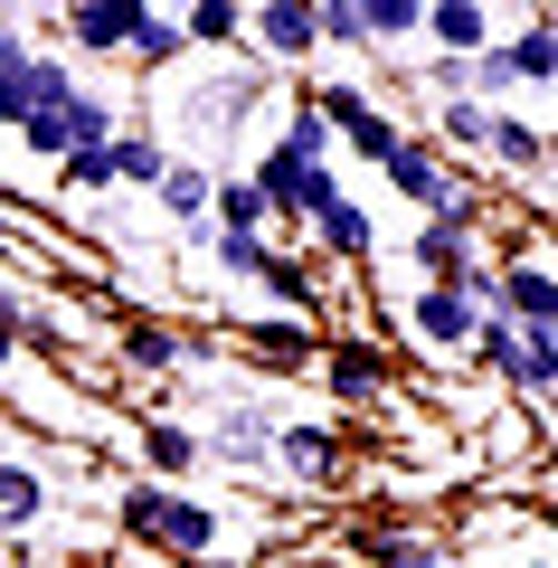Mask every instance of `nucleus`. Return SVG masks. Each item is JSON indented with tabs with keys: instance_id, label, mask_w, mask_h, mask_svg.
<instances>
[{
	"instance_id": "nucleus-1",
	"label": "nucleus",
	"mask_w": 558,
	"mask_h": 568,
	"mask_svg": "<svg viewBox=\"0 0 558 568\" xmlns=\"http://www.w3.org/2000/svg\"><path fill=\"white\" fill-rule=\"evenodd\" d=\"M114 521H123V540L161 549V559H219L227 549L219 503H200L190 484H161V474H133V484L114 493Z\"/></svg>"
},
{
	"instance_id": "nucleus-2",
	"label": "nucleus",
	"mask_w": 558,
	"mask_h": 568,
	"mask_svg": "<svg viewBox=\"0 0 558 568\" xmlns=\"http://www.w3.org/2000/svg\"><path fill=\"white\" fill-rule=\"evenodd\" d=\"M474 332H483V304L464 294V284H417V294H407V342H417V351L464 361V351H474Z\"/></svg>"
},
{
	"instance_id": "nucleus-3",
	"label": "nucleus",
	"mask_w": 558,
	"mask_h": 568,
	"mask_svg": "<svg viewBox=\"0 0 558 568\" xmlns=\"http://www.w3.org/2000/svg\"><path fill=\"white\" fill-rule=\"evenodd\" d=\"M303 104H313V114H332V123H341V142H351L369 171L398 162V142H407V133H398V114H388V104H369L359 85H303Z\"/></svg>"
},
{
	"instance_id": "nucleus-4",
	"label": "nucleus",
	"mask_w": 558,
	"mask_h": 568,
	"mask_svg": "<svg viewBox=\"0 0 558 568\" xmlns=\"http://www.w3.org/2000/svg\"><path fill=\"white\" fill-rule=\"evenodd\" d=\"M256 95H265V67H227V77H209V85H190V95H180V133H190V142L237 133V123L256 114Z\"/></svg>"
},
{
	"instance_id": "nucleus-5",
	"label": "nucleus",
	"mask_w": 558,
	"mask_h": 568,
	"mask_svg": "<svg viewBox=\"0 0 558 568\" xmlns=\"http://www.w3.org/2000/svg\"><path fill=\"white\" fill-rule=\"evenodd\" d=\"M246 39L265 48V67L322 58V0H256V10H246Z\"/></svg>"
},
{
	"instance_id": "nucleus-6",
	"label": "nucleus",
	"mask_w": 558,
	"mask_h": 568,
	"mask_svg": "<svg viewBox=\"0 0 558 568\" xmlns=\"http://www.w3.org/2000/svg\"><path fill=\"white\" fill-rule=\"evenodd\" d=\"M275 426H284V417H265L256 398H227L219 417L200 426V436H209V455H219V465H237V474H265V465H275Z\"/></svg>"
},
{
	"instance_id": "nucleus-7",
	"label": "nucleus",
	"mask_w": 558,
	"mask_h": 568,
	"mask_svg": "<svg viewBox=\"0 0 558 568\" xmlns=\"http://www.w3.org/2000/svg\"><path fill=\"white\" fill-rule=\"evenodd\" d=\"M275 474H294L303 493L341 484V426L332 417H284L275 426Z\"/></svg>"
},
{
	"instance_id": "nucleus-8",
	"label": "nucleus",
	"mask_w": 558,
	"mask_h": 568,
	"mask_svg": "<svg viewBox=\"0 0 558 568\" xmlns=\"http://www.w3.org/2000/svg\"><path fill=\"white\" fill-rule=\"evenodd\" d=\"M58 20H67V39H77L85 58H123L133 29L152 20V0H58Z\"/></svg>"
},
{
	"instance_id": "nucleus-9",
	"label": "nucleus",
	"mask_w": 558,
	"mask_h": 568,
	"mask_svg": "<svg viewBox=\"0 0 558 568\" xmlns=\"http://www.w3.org/2000/svg\"><path fill=\"white\" fill-rule=\"evenodd\" d=\"M379 181L398 190L407 209H426V219H436V209H455V200H464V181H455V171L436 162V142H417V133L398 142V162H379Z\"/></svg>"
},
{
	"instance_id": "nucleus-10",
	"label": "nucleus",
	"mask_w": 558,
	"mask_h": 568,
	"mask_svg": "<svg viewBox=\"0 0 558 568\" xmlns=\"http://www.w3.org/2000/svg\"><path fill=\"white\" fill-rule=\"evenodd\" d=\"M322 388H332L341 407H379L388 398V361L369 342H332V351H322Z\"/></svg>"
},
{
	"instance_id": "nucleus-11",
	"label": "nucleus",
	"mask_w": 558,
	"mask_h": 568,
	"mask_svg": "<svg viewBox=\"0 0 558 568\" xmlns=\"http://www.w3.org/2000/svg\"><path fill=\"white\" fill-rule=\"evenodd\" d=\"M219 181H227V171L171 162V171H161V190H152V200H161V219H171V227H190V237H200V227L219 219Z\"/></svg>"
},
{
	"instance_id": "nucleus-12",
	"label": "nucleus",
	"mask_w": 558,
	"mask_h": 568,
	"mask_svg": "<svg viewBox=\"0 0 558 568\" xmlns=\"http://www.w3.org/2000/svg\"><path fill=\"white\" fill-rule=\"evenodd\" d=\"M39 521H48V465L0 455V540H29Z\"/></svg>"
},
{
	"instance_id": "nucleus-13",
	"label": "nucleus",
	"mask_w": 558,
	"mask_h": 568,
	"mask_svg": "<svg viewBox=\"0 0 558 568\" xmlns=\"http://www.w3.org/2000/svg\"><path fill=\"white\" fill-rule=\"evenodd\" d=\"M313 246H322L332 265H369V246H379V219H369V209L341 190L332 209H313Z\"/></svg>"
},
{
	"instance_id": "nucleus-14",
	"label": "nucleus",
	"mask_w": 558,
	"mask_h": 568,
	"mask_svg": "<svg viewBox=\"0 0 558 568\" xmlns=\"http://www.w3.org/2000/svg\"><path fill=\"white\" fill-rule=\"evenodd\" d=\"M493 162H501V171H511V181H539V171H549V162H558V142H549V133H539V123H530V114H511V104H501V114H493Z\"/></svg>"
},
{
	"instance_id": "nucleus-15",
	"label": "nucleus",
	"mask_w": 558,
	"mask_h": 568,
	"mask_svg": "<svg viewBox=\"0 0 558 568\" xmlns=\"http://www.w3.org/2000/svg\"><path fill=\"white\" fill-rule=\"evenodd\" d=\"M209 455L200 426H180V417H142V474H161V484H180V474Z\"/></svg>"
},
{
	"instance_id": "nucleus-16",
	"label": "nucleus",
	"mask_w": 558,
	"mask_h": 568,
	"mask_svg": "<svg viewBox=\"0 0 558 568\" xmlns=\"http://www.w3.org/2000/svg\"><path fill=\"white\" fill-rule=\"evenodd\" d=\"M501 313L511 323H558V265H501Z\"/></svg>"
},
{
	"instance_id": "nucleus-17",
	"label": "nucleus",
	"mask_w": 558,
	"mask_h": 568,
	"mask_svg": "<svg viewBox=\"0 0 558 568\" xmlns=\"http://www.w3.org/2000/svg\"><path fill=\"white\" fill-rule=\"evenodd\" d=\"M426 39H436L445 58H474V48H493V20H483V0H436V10H426Z\"/></svg>"
},
{
	"instance_id": "nucleus-18",
	"label": "nucleus",
	"mask_w": 558,
	"mask_h": 568,
	"mask_svg": "<svg viewBox=\"0 0 558 568\" xmlns=\"http://www.w3.org/2000/svg\"><path fill=\"white\" fill-rule=\"evenodd\" d=\"M322 58H379L369 0H322Z\"/></svg>"
},
{
	"instance_id": "nucleus-19",
	"label": "nucleus",
	"mask_w": 558,
	"mask_h": 568,
	"mask_svg": "<svg viewBox=\"0 0 558 568\" xmlns=\"http://www.w3.org/2000/svg\"><path fill=\"white\" fill-rule=\"evenodd\" d=\"M29 67H39V48H29L20 29H0V133L29 123Z\"/></svg>"
},
{
	"instance_id": "nucleus-20",
	"label": "nucleus",
	"mask_w": 558,
	"mask_h": 568,
	"mask_svg": "<svg viewBox=\"0 0 558 568\" xmlns=\"http://www.w3.org/2000/svg\"><path fill=\"white\" fill-rule=\"evenodd\" d=\"M436 142L445 152H493V104L483 95H445L436 104Z\"/></svg>"
},
{
	"instance_id": "nucleus-21",
	"label": "nucleus",
	"mask_w": 558,
	"mask_h": 568,
	"mask_svg": "<svg viewBox=\"0 0 558 568\" xmlns=\"http://www.w3.org/2000/svg\"><path fill=\"white\" fill-rule=\"evenodd\" d=\"M114 171H123V190H161L171 152H161V133H152V123H123V133H114Z\"/></svg>"
},
{
	"instance_id": "nucleus-22",
	"label": "nucleus",
	"mask_w": 558,
	"mask_h": 568,
	"mask_svg": "<svg viewBox=\"0 0 558 568\" xmlns=\"http://www.w3.org/2000/svg\"><path fill=\"white\" fill-rule=\"evenodd\" d=\"M190 351H200V342L171 332V323H133V332H123V361H133V369H190Z\"/></svg>"
},
{
	"instance_id": "nucleus-23",
	"label": "nucleus",
	"mask_w": 558,
	"mask_h": 568,
	"mask_svg": "<svg viewBox=\"0 0 558 568\" xmlns=\"http://www.w3.org/2000/svg\"><path fill=\"white\" fill-rule=\"evenodd\" d=\"M180 29H190V48H237L246 39V0H190Z\"/></svg>"
},
{
	"instance_id": "nucleus-24",
	"label": "nucleus",
	"mask_w": 558,
	"mask_h": 568,
	"mask_svg": "<svg viewBox=\"0 0 558 568\" xmlns=\"http://www.w3.org/2000/svg\"><path fill=\"white\" fill-rule=\"evenodd\" d=\"M209 256H219V275H237V284H265L275 246H265V237H237V227H219V219H209Z\"/></svg>"
},
{
	"instance_id": "nucleus-25",
	"label": "nucleus",
	"mask_w": 558,
	"mask_h": 568,
	"mask_svg": "<svg viewBox=\"0 0 558 568\" xmlns=\"http://www.w3.org/2000/svg\"><path fill=\"white\" fill-rule=\"evenodd\" d=\"M511 67H520V85H558V29L549 20H530V29H511Z\"/></svg>"
},
{
	"instance_id": "nucleus-26",
	"label": "nucleus",
	"mask_w": 558,
	"mask_h": 568,
	"mask_svg": "<svg viewBox=\"0 0 558 568\" xmlns=\"http://www.w3.org/2000/svg\"><path fill=\"white\" fill-rule=\"evenodd\" d=\"M58 190H67V200H104V190H123L114 142H104V152H67V162H58Z\"/></svg>"
},
{
	"instance_id": "nucleus-27",
	"label": "nucleus",
	"mask_w": 558,
	"mask_h": 568,
	"mask_svg": "<svg viewBox=\"0 0 558 568\" xmlns=\"http://www.w3.org/2000/svg\"><path fill=\"white\" fill-rule=\"evenodd\" d=\"M123 58H133V67H152V77H161V67H180V58H190V29H180V20H161V10H152V20L133 29V48H123Z\"/></svg>"
},
{
	"instance_id": "nucleus-28",
	"label": "nucleus",
	"mask_w": 558,
	"mask_h": 568,
	"mask_svg": "<svg viewBox=\"0 0 558 568\" xmlns=\"http://www.w3.org/2000/svg\"><path fill=\"white\" fill-rule=\"evenodd\" d=\"M464 95H483L493 114L520 95V67H511V48H501V39H493V48H474V85H464Z\"/></svg>"
},
{
	"instance_id": "nucleus-29",
	"label": "nucleus",
	"mask_w": 558,
	"mask_h": 568,
	"mask_svg": "<svg viewBox=\"0 0 558 568\" xmlns=\"http://www.w3.org/2000/svg\"><path fill=\"white\" fill-rule=\"evenodd\" d=\"M284 152H303V162H332V152H341V123L332 114H313V104H294V123H284Z\"/></svg>"
},
{
	"instance_id": "nucleus-30",
	"label": "nucleus",
	"mask_w": 558,
	"mask_h": 568,
	"mask_svg": "<svg viewBox=\"0 0 558 568\" xmlns=\"http://www.w3.org/2000/svg\"><path fill=\"white\" fill-rule=\"evenodd\" d=\"M67 133H77V152H104V142H114V133H123V114H114V104H104V95H95V85H85V95H77V104H67Z\"/></svg>"
},
{
	"instance_id": "nucleus-31",
	"label": "nucleus",
	"mask_w": 558,
	"mask_h": 568,
	"mask_svg": "<svg viewBox=\"0 0 558 568\" xmlns=\"http://www.w3.org/2000/svg\"><path fill=\"white\" fill-rule=\"evenodd\" d=\"M246 342H256V351H265L275 369H294V361H322V351H313V332H303V323H246Z\"/></svg>"
},
{
	"instance_id": "nucleus-32",
	"label": "nucleus",
	"mask_w": 558,
	"mask_h": 568,
	"mask_svg": "<svg viewBox=\"0 0 558 568\" xmlns=\"http://www.w3.org/2000/svg\"><path fill=\"white\" fill-rule=\"evenodd\" d=\"M265 219H275V209H265V190H256V181H219V227H237V237H256Z\"/></svg>"
},
{
	"instance_id": "nucleus-33",
	"label": "nucleus",
	"mask_w": 558,
	"mask_h": 568,
	"mask_svg": "<svg viewBox=\"0 0 558 568\" xmlns=\"http://www.w3.org/2000/svg\"><path fill=\"white\" fill-rule=\"evenodd\" d=\"M426 10H436V0H369V29H379V48L426 39Z\"/></svg>"
},
{
	"instance_id": "nucleus-34",
	"label": "nucleus",
	"mask_w": 558,
	"mask_h": 568,
	"mask_svg": "<svg viewBox=\"0 0 558 568\" xmlns=\"http://www.w3.org/2000/svg\"><path fill=\"white\" fill-rule=\"evenodd\" d=\"M265 284H275V294H284V304H322V284H303V265H265Z\"/></svg>"
},
{
	"instance_id": "nucleus-35",
	"label": "nucleus",
	"mask_w": 558,
	"mask_h": 568,
	"mask_svg": "<svg viewBox=\"0 0 558 568\" xmlns=\"http://www.w3.org/2000/svg\"><path fill=\"white\" fill-rule=\"evenodd\" d=\"M20 361H29V332H20V323H0V379H10Z\"/></svg>"
},
{
	"instance_id": "nucleus-36",
	"label": "nucleus",
	"mask_w": 558,
	"mask_h": 568,
	"mask_svg": "<svg viewBox=\"0 0 558 568\" xmlns=\"http://www.w3.org/2000/svg\"><path fill=\"white\" fill-rule=\"evenodd\" d=\"M530 568H558V559H530Z\"/></svg>"
},
{
	"instance_id": "nucleus-37",
	"label": "nucleus",
	"mask_w": 558,
	"mask_h": 568,
	"mask_svg": "<svg viewBox=\"0 0 558 568\" xmlns=\"http://www.w3.org/2000/svg\"><path fill=\"white\" fill-rule=\"evenodd\" d=\"M0 436H10V426H0ZM0 455H10V446H0Z\"/></svg>"
}]
</instances>
